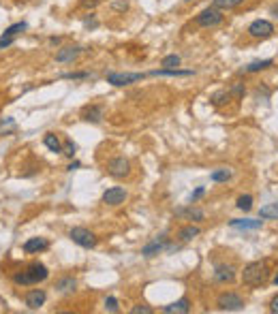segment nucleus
Returning <instances> with one entry per match:
<instances>
[{
	"label": "nucleus",
	"instance_id": "f257e3e1",
	"mask_svg": "<svg viewBox=\"0 0 278 314\" xmlns=\"http://www.w3.org/2000/svg\"><path fill=\"white\" fill-rule=\"evenodd\" d=\"M270 271H272V261L270 259H263V261H253L244 267L242 271V280L246 287H261L267 282L270 278Z\"/></svg>",
	"mask_w": 278,
	"mask_h": 314
},
{
	"label": "nucleus",
	"instance_id": "f03ea898",
	"mask_svg": "<svg viewBox=\"0 0 278 314\" xmlns=\"http://www.w3.org/2000/svg\"><path fill=\"white\" fill-rule=\"evenodd\" d=\"M47 276H49V271H47V267L43 263H33V265H28L22 274H15L13 282L15 285L28 287V285H39V282L47 280Z\"/></svg>",
	"mask_w": 278,
	"mask_h": 314
},
{
	"label": "nucleus",
	"instance_id": "7ed1b4c3",
	"mask_svg": "<svg viewBox=\"0 0 278 314\" xmlns=\"http://www.w3.org/2000/svg\"><path fill=\"white\" fill-rule=\"evenodd\" d=\"M223 19H225V15H223L221 9L208 7L195 17V22H197V26H201V28H216V26L223 24Z\"/></svg>",
	"mask_w": 278,
	"mask_h": 314
},
{
	"label": "nucleus",
	"instance_id": "20e7f679",
	"mask_svg": "<svg viewBox=\"0 0 278 314\" xmlns=\"http://www.w3.org/2000/svg\"><path fill=\"white\" fill-rule=\"evenodd\" d=\"M69 237L81 248H95L97 246V235L92 231H88V229H84V227H73L69 231Z\"/></svg>",
	"mask_w": 278,
	"mask_h": 314
},
{
	"label": "nucleus",
	"instance_id": "39448f33",
	"mask_svg": "<svg viewBox=\"0 0 278 314\" xmlns=\"http://www.w3.org/2000/svg\"><path fill=\"white\" fill-rule=\"evenodd\" d=\"M107 83L116 88H125L131 86V83H137L143 79V73H107Z\"/></svg>",
	"mask_w": 278,
	"mask_h": 314
},
{
	"label": "nucleus",
	"instance_id": "423d86ee",
	"mask_svg": "<svg viewBox=\"0 0 278 314\" xmlns=\"http://www.w3.org/2000/svg\"><path fill=\"white\" fill-rule=\"evenodd\" d=\"M249 35L257 41H265L274 35V24L267 22V19H255V22L249 26Z\"/></svg>",
	"mask_w": 278,
	"mask_h": 314
},
{
	"label": "nucleus",
	"instance_id": "0eeeda50",
	"mask_svg": "<svg viewBox=\"0 0 278 314\" xmlns=\"http://www.w3.org/2000/svg\"><path fill=\"white\" fill-rule=\"evenodd\" d=\"M216 306H219V310L235 312V310L244 308V299L238 295V293H223V295H219V299H216Z\"/></svg>",
	"mask_w": 278,
	"mask_h": 314
},
{
	"label": "nucleus",
	"instance_id": "6e6552de",
	"mask_svg": "<svg viewBox=\"0 0 278 314\" xmlns=\"http://www.w3.org/2000/svg\"><path fill=\"white\" fill-rule=\"evenodd\" d=\"M127 191L125 188H120V186H114V188H107L105 193H103V203L105 205H111V207H116V205H122L127 201Z\"/></svg>",
	"mask_w": 278,
	"mask_h": 314
},
{
	"label": "nucleus",
	"instance_id": "1a4fd4ad",
	"mask_svg": "<svg viewBox=\"0 0 278 314\" xmlns=\"http://www.w3.org/2000/svg\"><path fill=\"white\" fill-rule=\"evenodd\" d=\"M129 171H131V165H129L127 159H122V156H118V159H111L107 163V173L111 177H125V175H129Z\"/></svg>",
	"mask_w": 278,
	"mask_h": 314
},
{
	"label": "nucleus",
	"instance_id": "9d476101",
	"mask_svg": "<svg viewBox=\"0 0 278 314\" xmlns=\"http://www.w3.org/2000/svg\"><path fill=\"white\" fill-rule=\"evenodd\" d=\"M45 299H47V295H45V291H41V289L28 291V293H26V297H24L26 308H28V310H39V308L45 303Z\"/></svg>",
	"mask_w": 278,
	"mask_h": 314
},
{
	"label": "nucleus",
	"instance_id": "9b49d317",
	"mask_svg": "<svg viewBox=\"0 0 278 314\" xmlns=\"http://www.w3.org/2000/svg\"><path fill=\"white\" fill-rule=\"evenodd\" d=\"M49 242L45 237H30L24 242V253L28 255H35V253H41V250H47Z\"/></svg>",
	"mask_w": 278,
	"mask_h": 314
},
{
	"label": "nucleus",
	"instance_id": "f8f14e48",
	"mask_svg": "<svg viewBox=\"0 0 278 314\" xmlns=\"http://www.w3.org/2000/svg\"><path fill=\"white\" fill-rule=\"evenodd\" d=\"M214 280L223 282V285L233 282L235 280V267L233 265H219V267H216V271H214Z\"/></svg>",
	"mask_w": 278,
	"mask_h": 314
},
{
	"label": "nucleus",
	"instance_id": "ddd939ff",
	"mask_svg": "<svg viewBox=\"0 0 278 314\" xmlns=\"http://www.w3.org/2000/svg\"><path fill=\"white\" fill-rule=\"evenodd\" d=\"M79 54H81V47L69 45V47H63V49L56 51V60H58V62H73Z\"/></svg>",
	"mask_w": 278,
	"mask_h": 314
},
{
	"label": "nucleus",
	"instance_id": "4468645a",
	"mask_svg": "<svg viewBox=\"0 0 278 314\" xmlns=\"http://www.w3.org/2000/svg\"><path fill=\"white\" fill-rule=\"evenodd\" d=\"M263 221H251V218H240V221H231L229 227L231 229H240V231H255V229H261Z\"/></svg>",
	"mask_w": 278,
	"mask_h": 314
},
{
	"label": "nucleus",
	"instance_id": "2eb2a0df",
	"mask_svg": "<svg viewBox=\"0 0 278 314\" xmlns=\"http://www.w3.org/2000/svg\"><path fill=\"white\" fill-rule=\"evenodd\" d=\"M189 310H191V301L187 297L180 299V301H173V303H169V306L163 308L165 314H187Z\"/></svg>",
	"mask_w": 278,
	"mask_h": 314
},
{
	"label": "nucleus",
	"instance_id": "dca6fc26",
	"mask_svg": "<svg viewBox=\"0 0 278 314\" xmlns=\"http://www.w3.org/2000/svg\"><path fill=\"white\" fill-rule=\"evenodd\" d=\"M150 75H154V77H189V75H193V71H182V69H157V71H150Z\"/></svg>",
	"mask_w": 278,
	"mask_h": 314
},
{
	"label": "nucleus",
	"instance_id": "f3484780",
	"mask_svg": "<svg viewBox=\"0 0 278 314\" xmlns=\"http://www.w3.org/2000/svg\"><path fill=\"white\" fill-rule=\"evenodd\" d=\"M165 242H167V237L161 235V239H154V242H150L148 246H143V248H141V255H143V257H154V255H159L161 250L165 248Z\"/></svg>",
	"mask_w": 278,
	"mask_h": 314
},
{
	"label": "nucleus",
	"instance_id": "a211bd4d",
	"mask_svg": "<svg viewBox=\"0 0 278 314\" xmlns=\"http://www.w3.org/2000/svg\"><path fill=\"white\" fill-rule=\"evenodd\" d=\"M199 235V227H195V225H189V227H182L180 231H178V239L182 244H187L191 242V239H195Z\"/></svg>",
	"mask_w": 278,
	"mask_h": 314
},
{
	"label": "nucleus",
	"instance_id": "6ab92c4d",
	"mask_svg": "<svg viewBox=\"0 0 278 314\" xmlns=\"http://www.w3.org/2000/svg\"><path fill=\"white\" fill-rule=\"evenodd\" d=\"M259 218H263V221H278V201L263 205L259 209Z\"/></svg>",
	"mask_w": 278,
	"mask_h": 314
},
{
	"label": "nucleus",
	"instance_id": "aec40b11",
	"mask_svg": "<svg viewBox=\"0 0 278 314\" xmlns=\"http://www.w3.org/2000/svg\"><path fill=\"white\" fill-rule=\"evenodd\" d=\"M101 118H103V107H99V105H92V107L84 109V120L86 122L97 124V122H101Z\"/></svg>",
	"mask_w": 278,
	"mask_h": 314
},
{
	"label": "nucleus",
	"instance_id": "412c9836",
	"mask_svg": "<svg viewBox=\"0 0 278 314\" xmlns=\"http://www.w3.org/2000/svg\"><path fill=\"white\" fill-rule=\"evenodd\" d=\"M43 143H45V148L51 150V152H63V143H60L58 135H54V133H47L43 137Z\"/></svg>",
	"mask_w": 278,
	"mask_h": 314
},
{
	"label": "nucleus",
	"instance_id": "4be33fe9",
	"mask_svg": "<svg viewBox=\"0 0 278 314\" xmlns=\"http://www.w3.org/2000/svg\"><path fill=\"white\" fill-rule=\"evenodd\" d=\"M242 3H246V0H212V7L221 9V11H231V9L240 7Z\"/></svg>",
	"mask_w": 278,
	"mask_h": 314
},
{
	"label": "nucleus",
	"instance_id": "5701e85b",
	"mask_svg": "<svg viewBox=\"0 0 278 314\" xmlns=\"http://www.w3.org/2000/svg\"><path fill=\"white\" fill-rule=\"evenodd\" d=\"M75 287H77V282H75V278H71V276L60 278V280L56 282V289H58L60 293H71V291H75Z\"/></svg>",
	"mask_w": 278,
	"mask_h": 314
},
{
	"label": "nucleus",
	"instance_id": "b1692460",
	"mask_svg": "<svg viewBox=\"0 0 278 314\" xmlns=\"http://www.w3.org/2000/svg\"><path fill=\"white\" fill-rule=\"evenodd\" d=\"M272 65H274V60H257V62H251V65L246 67L244 71H246V73H259V71L270 69Z\"/></svg>",
	"mask_w": 278,
	"mask_h": 314
},
{
	"label": "nucleus",
	"instance_id": "393cba45",
	"mask_svg": "<svg viewBox=\"0 0 278 314\" xmlns=\"http://www.w3.org/2000/svg\"><path fill=\"white\" fill-rule=\"evenodd\" d=\"M28 28V24L26 22H17V24H13V26H9L5 33H3V37H17L19 33H24V30Z\"/></svg>",
	"mask_w": 278,
	"mask_h": 314
},
{
	"label": "nucleus",
	"instance_id": "a878e982",
	"mask_svg": "<svg viewBox=\"0 0 278 314\" xmlns=\"http://www.w3.org/2000/svg\"><path fill=\"white\" fill-rule=\"evenodd\" d=\"M161 67H163V69H178V67H180V56H176V54L165 56V58L161 60Z\"/></svg>",
	"mask_w": 278,
	"mask_h": 314
},
{
	"label": "nucleus",
	"instance_id": "bb28decb",
	"mask_svg": "<svg viewBox=\"0 0 278 314\" xmlns=\"http://www.w3.org/2000/svg\"><path fill=\"white\" fill-rule=\"evenodd\" d=\"M229 99H231V94L225 92V90H221V92H214V94H212V97H210V103H212V105H225V103H229Z\"/></svg>",
	"mask_w": 278,
	"mask_h": 314
},
{
	"label": "nucleus",
	"instance_id": "cd10ccee",
	"mask_svg": "<svg viewBox=\"0 0 278 314\" xmlns=\"http://www.w3.org/2000/svg\"><path fill=\"white\" fill-rule=\"evenodd\" d=\"M229 177H231V169H216V171H212L210 180L212 182H227Z\"/></svg>",
	"mask_w": 278,
	"mask_h": 314
},
{
	"label": "nucleus",
	"instance_id": "c85d7f7f",
	"mask_svg": "<svg viewBox=\"0 0 278 314\" xmlns=\"http://www.w3.org/2000/svg\"><path fill=\"white\" fill-rule=\"evenodd\" d=\"M178 214H187L191 221H195V223H201L203 218H205V214L201 212V209H180Z\"/></svg>",
	"mask_w": 278,
	"mask_h": 314
},
{
	"label": "nucleus",
	"instance_id": "c756f323",
	"mask_svg": "<svg viewBox=\"0 0 278 314\" xmlns=\"http://www.w3.org/2000/svg\"><path fill=\"white\" fill-rule=\"evenodd\" d=\"M238 209H242V212H249V209L253 207V197L251 195H242V197H238Z\"/></svg>",
	"mask_w": 278,
	"mask_h": 314
},
{
	"label": "nucleus",
	"instance_id": "7c9ffc66",
	"mask_svg": "<svg viewBox=\"0 0 278 314\" xmlns=\"http://www.w3.org/2000/svg\"><path fill=\"white\" fill-rule=\"evenodd\" d=\"M75 150H77V148H75V143L71 141V139H67V141H65V148H63V152H65L67 156H71V159H73V156H75Z\"/></svg>",
	"mask_w": 278,
	"mask_h": 314
},
{
	"label": "nucleus",
	"instance_id": "2f4dec72",
	"mask_svg": "<svg viewBox=\"0 0 278 314\" xmlns=\"http://www.w3.org/2000/svg\"><path fill=\"white\" fill-rule=\"evenodd\" d=\"M90 73H65L63 79H88Z\"/></svg>",
	"mask_w": 278,
	"mask_h": 314
},
{
	"label": "nucleus",
	"instance_id": "473e14b6",
	"mask_svg": "<svg viewBox=\"0 0 278 314\" xmlns=\"http://www.w3.org/2000/svg\"><path fill=\"white\" fill-rule=\"evenodd\" d=\"M105 308H107L109 312H118V299H116V297H107V299H105Z\"/></svg>",
	"mask_w": 278,
	"mask_h": 314
},
{
	"label": "nucleus",
	"instance_id": "72a5a7b5",
	"mask_svg": "<svg viewBox=\"0 0 278 314\" xmlns=\"http://www.w3.org/2000/svg\"><path fill=\"white\" fill-rule=\"evenodd\" d=\"M15 43V37H0V49H7Z\"/></svg>",
	"mask_w": 278,
	"mask_h": 314
},
{
	"label": "nucleus",
	"instance_id": "f704fd0d",
	"mask_svg": "<svg viewBox=\"0 0 278 314\" xmlns=\"http://www.w3.org/2000/svg\"><path fill=\"white\" fill-rule=\"evenodd\" d=\"M131 312H133V314H139V312H143V314H150V312H152V308H148V306H135Z\"/></svg>",
	"mask_w": 278,
	"mask_h": 314
},
{
	"label": "nucleus",
	"instance_id": "c9c22d12",
	"mask_svg": "<svg viewBox=\"0 0 278 314\" xmlns=\"http://www.w3.org/2000/svg\"><path fill=\"white\" fill-rule=\"evenodd\" d=\"M270 312H274V314H278V295L270 301Z\"/></svg>",
	"mask_w": 278,
	"mask_h": 314
},
{
	"label": "nucleus",
	"instance_id": "e433bc0d",
	"mask_svg": "<svg viewBox=\"0 0 278 314\" xmlns=\"http://www.w3.org/2000/svg\"><path fill=\"white\" fill-rule=\"evenodd\" d=\"M99 5V0H81V7H97Z\"/></svg>",
	"mask_w": 278,
	"mask_h": 314
},
{
	"label": "nucleus",
	"instance_id": "4c0bfd02",
	"mask_svg": "<svg viewBox=\"0 0 278 314\" xmlns=\"http://www.w3.org/2000/svg\"><path fill=\"white\" fill-rule=\"evenodd\" d=\"M203 195V188H197V191H195L193 195H191V201H197V199Z\"/></svg>",
	"mask_w": 278,
	"mask_h": 314
},
{
	"label": "nucleus",
	"instance_id": "58836bf2",
	"mask_svg": "<svg viewBox=\"0 0 278 314\" xmlns=\"http://www.w3.org/2000/svg\"><path fill=\"white\" fill-rule=\"evenodd\" d=\"M77 167H79V163H71V165H69V171H73V169H77Z\"/></svg>",
	"mask_w": 278,
	"mask_h": 314
},
{
	"label": "nucleus",
	"instance_id": "ea45409f",
	"mask_svg": "<svg viewBox=\"0 0 278 314\" xmlns=\"http://www.w3.org/2000/svg\"><path fill=\"white\" fill-rule=\"evenodd\" d=\"M116 9H127V3H116Z\"/></svg>",
	"mask_w": 278,
	"mask_h": 314
},
{
	"label": "nucleus",
	"instance_id": "a19ab883",
	"mask_svg": "<svg viewBox=\"0 0 278 314\" xmlns=\"http://www.w3.org/2000/svg\"><path fill=\"white\" fill-rule=\"evenodd\" d=\"M272 13H274V15L278 17V5H276V7H272Z\"/></svg>",
	"mask_w": 278,
	"mask_h": 314
},
{
	"label": "nucleus",
	"instance_id": "79ce46f5",
	"mask_svg": "<svg viewBox=\"0 0 278 314\" xmlns=\"http://www.w3.org/2000/svg\"><path fill=\"white\" fill-rule=\"evenodd\" d=\"M274 285H278V274H276V276H274Z\"/></svg>",
	"mask_w": 278,
	"mask_h": 314
},
{
	"label": "nucleus",
	"instance_id": "37998d69",
	"mask_svg": "<svg viewBox=\"0 0 278 314\" xmlns=\"http://www.w3.org/2000/svg\"><path fill=\"white\" fill-rule=\"evenodd\" d=\"M187 3H191V0H187Z\"/></svg>",
	"mask_w": 278,
	"mask_h": 314
}]
</instances>
